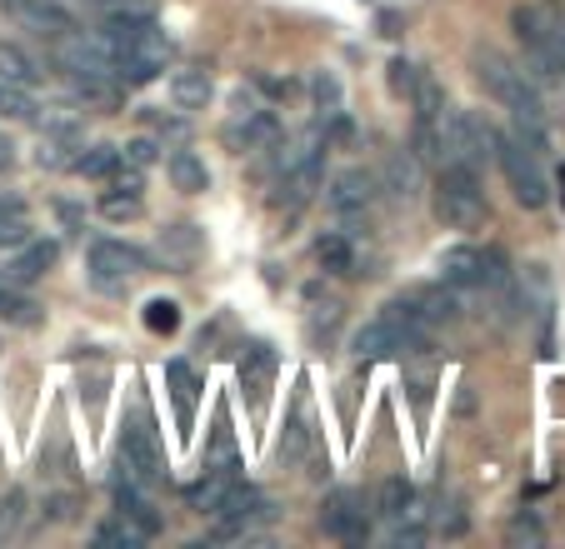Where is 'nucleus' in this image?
I'll return each instance as SVG.
<instances>
[{
  "label": "nucleus",
  "mask_w": 565,
  "mask_h": 549,
  "mask_svg": "<svg viewBox=\"0 0 565 549\" xmlns=\"http://www.w3.org/2000/svg\"><path fill=\"white\" fill-rule=\"evenodd\" d=\"M470 75L480 80V90L491 100H501L515 120V136L531 150L551 146V126H545V100L535 90V80L515 61H505L495 45H470Z\"/></svg>",
  "instance_id": "1"
},
{
  "label": "nucleus",
  "mask_w": 565,
  "mask_h": 549,
  "mask_svg": "<svg viewBox=\"0 0 565 549\" xmlns=\"http://www.w3.org/2000/svg\"><path fill=\"white\" fill-rule=\"evenodd\" d=\"M430 335L436 330L420 320V310L411 300H395L385 305L375 320H365L355 330V355L361 359H385V355H426L430 349Z\"/></svg>",
  "instance_id": "2"
},
{
  "label": "nucleus",
  "mask_w": 565,
  "mask_h": 549,
  "mask_svg": "<svg viewBox=\"0 0 565 549\" xmlns=\"http://www.w3.org/2000/svg\"><path fill=\"white\" fill-rule=\"evenodd\" d=\"M440 165H456V170H480L495 165V126L476 110H446L440 116Z\"/></svg>",
  "instance_id": "3"
},
{
  "label": "nucleus",
  "mask_w": 565,
  "mask_h": 549,
  "mask_svg": "<svg viewBox=\"0 0 565 549\" xmlns=\"http://www.w3.org/2000/svg\"><path fill=\"white\" fill-rule=\"evenodd\" d=\"M430 211L446 230H480L491 220V205H486V191H480V175L456 165H440L436 185H430Z\"/></svg>",
  "instance_id": "4"
},
{
  "label": "nucleus",
  "mask_w": 565,
  "mask_h": 549,
  "mask_svg": "<svg viewBox=\"0 0 565 549\" xmlns=\"http://www.w3.org/2000/svg\"><path fill=\"white\" fill-rule=\"evenodd\" d=\"M495 165H501L505 185H511L515 205L525 211H541L551 201V180H545V165H541V150H531L515 130H495Z\"/></svg>",
  "instance_id": "5"
},
{
  "label": "nucleus",
  "mask_w": 565,
  "mask_h": 549,
  "mask_svg": "<svg viewBox=\"0 0 565 549\" xmlns=\"http://www.w3.org/2000/svg\"><path fill=\"white\" fill-rule=\"evenodd\" d=\"M440 280L450 290H505L511 286V265L495 245H450L440 255Z\"/></svg>",
  "instance_id": "6"
},
{
  "label": "nucleus",
  "mask_w": 565,
  "mask_h": 549,
  "mask_svg": "<svg viewBox=\"0 0 565 549\" xmlns=\"http://www.w3.org/2000/svg\"><path fill=\"white\" fill-rule=\"evenodd\" d=\"M211 515H215V539H246V535H256L260 525L276 519V505H270L256 485H231Z\"/></svg>",
  "instance_id": "7"
},
{
  "label": "nucleus",
  "mask_w": 565,
  "mask_h": 549,
  "mask_svg": "<svg viewBox=\"0 0 565 549\" xmlns=\"http://www.w3.org/2000/svg\"><path fill=\"white\" fill-rule=\"evenodd\" d=\"M0 15L15 31H31L41 41H65L71 31H81V21H75V11L65 0H0Z\"/></svg>",
  "instance_id": "8"
},
{
  "label": "nucleus",
  "mask_w": 565,
  "mask_h": 549,
  "mask_svg": "<svg viewBox=\"0 0 565 549\" xmlns=\"http://www.w3.org/2000/svg\"><path fill=\"white\" fill-rule=\"evenodd\" d=\"M511 31L521 41L525 61H531V75L551 80L555 75V61H551V0H525L511 11Z\"/></svg>",
  "instance_id": "9"
},
{
  "label": "nucleus",
  "mask_w": 565,
  "mask_h": 549,
  "mask_svg": "<svg viewBox=\"0 0 565 549\" xmlns=\"http://www.w3.org/2000/svg\"><path fill=\"white\" fill-rule=\"evenodd\" d=\"M320 529L341 545H365L371 539V515H365V499L355 489H335L326 505H320Z\"/></svg>",
  "instance_id": "10"
},
{
  "label": "nucleus",
  "mask_w": 565,
  "mask_h": 549,
  "mask_svg": "<svg viewBox=\"0 0 565 549\" xmlns=\"http://www.w3.org/2000/svg\"><path fill=\"white\" fill-rule=\"evenodd\" d=\"M140 270H146V255H140L136 245H126V240L90 245V274H96V286L116 290V286H126V280H136Z\"/></svg>",
  "instance_id": "11"
},
{
  "label": "nucleus",
  "mask_w": 565,
  "mask_h": 549,
  "mask_svg": "<svg viewBox=\"0 0 565 549\" xmlns=\"http://www.w3.org/2000/svg\"><path fill=\"white\" fill-rule=\"evenodd\" d=\"M120 460L136 480H166V450H160L156 430L146 420H130L126 434H120Z\"/></svg>",
  "instance_id": "12"
},
{
  "label": "nucleus",
  "mask_w": 565,
  "mask_h": 549,
  "mask_svg": "<svg viewBox=\"0 0 565 549\" xmlns=\"http://www.w3.org/2000/svg\"><path fill=\"white\" fill-rule=\"evenodd\" d=\"M375 201V175L371 170H341V175L331 180V191H326V205H331L341 220H351V215H365Z\"/></svg>",
  "instance_id": "13"
},
{
  "label": "nucleus",
  "mask_w": 565,
  "mask_h": 549,
  "mask_svg": "<svg viewBox=\"0 0 565 549\" xmlns=\"http://www.w3.org/2000/svg\"><path fill=\"white\" fill-rule=\"evenodd\" d=\"M55 260H61V245L55 240H25L6 260V280L11 286H35V280H45L55 270Z\"/></svg>",
  "instance_id": "14"
},
{
  "label": "nucleus",
  "mask_w": 565,
  "mask_h": 549,
  "mask_svg": "<svg viewBox=\"0 0 565 549\" xmlns=\"http://www.w3.org/2000/svg\"><path fill=\"white\" fill-rule=\"evenodd\" d=\"M276 136H280V120L260 106L241 110V116L225 126V146L231 150H266V146H276Z\"/></svg>",
  "instance_id": "15"
},
{
  "label": "nucleus",
  "mask_w": 565,
  "mask_h": 549,
  "mask_svg": "<svg viewBox=\"0 0 565 549\" xmlns=\"http://www.w3.org/2000/svg\"><path fill=\"white\" fill-rule=\"evenodd\" d=\"M116 515L126 519V525L136 529L140 539H156V535H160V525H166V519L156 515V505H150V499L140 495L136 480H120V485H116Z\"/></svg>",
  "instance_id": "16"
},
{
  "label": "nucleus",
  "mask_w": 565,
  "mask_h": 549,
  "mask_svg": "<svg viewBox=\"0 0 565 549\" xmlns=\"http://www.w3.org/2000/svg\"><path fill=\"white\" fill-rule=\"evenodd\" d=\"M215 96V80L205 65H181V71L171 75V106L175 110H205Z\"/></svg>",
  "instance_id": "17"
},
{
  "label": "nucleus",
  "mask_w": 565,
  "mask_h": 549,
  "mask_svg": "<svg viewBox=\"0 0 565 549\" xmlns=\"http://www.w3.org/2000/svg\"><path fill=\"white\" fill-rule=\"evenodd\" d=\"M201 250H205V240H201V230L195 225H171V230H160V255H166V265L171 270H191L195 260H201Z\"/></svg>",
  "instance_id": "18"
},
{
  "label": "nucleus",
  "mask_w": 565,
  "mask_h": 549,
  "mask_svg": "<svg viewBox=\"0 0 565 549\" xmlns=\"http://www.w3.org/2000/svg\"><path fill=\"white\" fill-rule=\"evenodd\" d=\"M420 160H416V150H395L391 160H385V185H391V195L395 201H416L420 195Z\"/></svg>",
  "instance_id": "19"
},
{
  "label": "nucleus",
  "mask_w": 565,
  "mask_h": 549,
  "mask_svg": "<svg viewBox=\"0 0 565 549\" xmlns=\"http://www.w3.org/2000/svg\"><path fill=\"white\" fill-rule=\"evenodd\" d=\"M375 515L381 519H411L416 515V485H411L406 475H391V480H381V495H375Z\"/></svg>",
  "instance_id": "20"
},
{
  "label": "nucleus",
  "mask_w": 565,
  "mask_h": 549,
  "mask_svg": "<svg viewBox=\"0 0 565 549\" xmlns=\"http://www.w3.org/2000/svg\"><path fill=\"white\" fill-rule=\"evenodd\" d=\"M41 61H35L31 51H21V45L15 41H0V80L6 85H25V90H31V85H41Z\"/></svg>",
  "instance_id": "21"
},
{
  "label": "nucleus",
  "mask_w": 565,
  "mask_h": 549,
  "mask_svg": "<svg viewBox=\"0 0 565 549\" xmlns=\"http://www.w3.org/2000/svg\"><path fill=\"white\" fill-rule=\"evenodd\" d=\"M166 170H171V185L185 195H201L205 185H211V170H205V160L195 155V150H171Z\"/></svg>",
  "instance_id": "22"
},
{
  "label": "nucleus",
  "mask_w": 565,
  "mask_h": 549,
  "mask_svg": "<svg viewBox=\"0 0 565 549\" xmlns=\"http://www.w3.org/2000/svg\"><path fill=\"white\" fill-rule=\"evenodd\" d=\"M411 305L420 310V320H426L430 330H436V325H456V320H460V300H456V290H450L446 280H440V290H420Z\"/></svg>",
  "instance_id": "23"
},
{
  "label": "nucleus",
  "mask_w": 565,
  "mask_h": 549,
  "mask_svg": "<svg viewBox=\"0 0 565 549\" xmlns=\"http://www.w3.org/2000/svg\"><path fill=\"white\" fill-rule=\"evenodd\" d=\"M316 260L326 265L331 274H355V245L345 230H331V235H320L316 240Z\"/></svg>",
  "instance_id": "24"
},
{
  "label": "nucleus",
  "mask_w": 565,
  "mask_h": 549,
  "mask_svg": "<svg viewBox=\"0 0 565 549\" xmlns=\"http://www.w3.org/2000/svg\"><path fill=\"white\" fill-rule=\"evenodd\" d=\"M411 106H416V120H440L446 116V85L436 80V75H420L416 90H411Z\"/></svg>",
  "instance_id": "25"
},
{
  "label": "nucleus",
  "mask_w": 565,
  "mask_h": 549,
  "mask_svg": "<svg viewBox=\"0 0 565 549\" xmlns=\"http://www.w3.org/2000/svg\"><path fill=\"white\" fill-rule=\"evenodd\" d=\"M120 165V150L116 146H90V150H81V155L71 160V170L75 175H90V180H110V170Z\"/></svg>",
  "instance_id": "26"
},
{
  "label": "nucleus",
  "mask_w": 565,
  "mask_h": 549,
  "mask_svg": "<svg viewBox=\"0 0 565 549\" xmlns=\"http://www.w3.org/2000/svg\"><path fill=\"white\" fill-rule=\"evenodd\" d=\"M231 485H235V480L225 475V470H215V475L195 480V485L185 489V499H191V505L201 509V515H211V509H215V505H221V499H225V489H231Z\"/></svg>",
  "instance_id": "27"
},
{
  "label": "nucleus",
  "mask_w": 565,
  "mask_h": 549,
  "mask_svg": "<svg viewBox=\"0 0 565 549\" xmlns=\"http://www.w3.org/2000/svg\"><path fill=\"white\" fill-rule=\"evenodd\" d=\"M0 320H6V325H41V305H35V300H25L21 290H6L0 286Z\"/></svg>",
  "instance_id": "28"
},
{
  "label": "nucleus",
  "mask_w": 565,
  "mask_h": 549,
  "mask_svg": "<svg viewBox=\"0 0 565 549\" xmlns=\"http://www.w3.org/2000/svg\"><path fill=\"white\" fill-rule=\"evenodd\" d=\"M31 240V220L15 205H0V250H15V245Z\"/></svg>",
  "instance_id": "29"
},
{
  "label": "nucleus",
  "mask_w": 565,
  "mask_h": 549,
  "mask_svg": "<svg viewBox=\"0 0 565 549\" xmlns=\"http://www.w3.org/2000/svg\"><path fill=\"white\" fill-rule=\"evenodd\" d=\"M140 211H146V201L130 191H116V185H110V191L100 195V215H106V220H136Z\"/></svg>",
  "instance_id": "30"
},
{
  "label": "nucleus",
  "mask_w": 565,
  "mask_h": 549,
  "mask_svg": "<svg viewBox=\"0 0 565 549\" xmlns=\"http://www.w3.org/2000/svg\"><path fill=\"white\" fill-rule=\"evenodd\" d=\"M146 325L156 335H175L181 330V305L175 300H146Z\"/></svg>",
  "instance_id": "31"
},
{
  "label": "nucleus",
  "mask_w": 565,
  "mask_h": 549,
  "mask_svg": "<svg viewBox=\"0 0 565 549\" xmlns=\"http://www.w3.org/2000/svg\"><path fill=\"white\" fill-rule=\"evenodd\" d=\"M0 116H11V120H31L35 116V100L25 85H6L0 80Z\"/></svg>",
  "instance_id": "32"
},
{
  "label": "nucleus",
  "mask_w": 565,
  "mask_h": 549,
  "mask_svg": "<svg viewBox=\"0 0 565 549\" xmlns=\"http://www.w3.org/2000/svg\"><path fill=\"white\" fill-rule=\"evenodd\" d=\"M436 529L446 539H460L470 529V515H466V499L460 495H450V505H440V515H436Z\"/></svg>",
  "instance_id": "33"
},
{
  "label": "nucleus",
  "mask_w": 565,
  "mask_h": 549,
  "mask_svg": "<svg viewBox=\"0 0 565 549\" xmlns=\"http://www.w3.org/2000/svg\"><path fill=\"white\" fill-rule=\"evenodd\" d=\"M310 96H316V106L326 110V116H335V110H341V80H335L331 71H316V80H310Z\"/></svg>",
  "instance_id": "34"
},
{
  "label": "nucleus",
  "mask_w": 565,
  "mask_h": 549,
  "mask_svg": "<svg viewBox=\"0 0 565 549\" xmlns=\"http://www.w3.org/2000/svg\"><path fill=\"white\" fill-rule=\"evenodd\" d=\"M96 545L100 549H136V545H146V539H140L126 519H116V525H100L96 529Z\"/></svg>",
  "instance_id": "35"
},
{
  "label": "nucleus",
  "mask_w": 565,
  "mask_h": 549,
  "mask_svg": "<svg viewBox=\"0 0 565 549\" xmlns=\"http://www.w3.org/2000/svg\"><path fill=\"white\" fill-rule=\"evenodd\" d=\"M385 71H391V90H395V96H411V90H416L420 71H416V65L406 61V55H395V61L385 65Z\"/></svg>",
  "instance_id": "36"
},
{
  "label": "nucleus",
  "mask_w": 565,
  "mask_h": 549,
  "mask_svg": "<svg viewBox=\"0 0 565 549\" xmlns=\"http://www.w3.org/2000/svg\"><path fill=\"white\" fill-rule=\"evenodd\" d=\"M551 61H555V75H565V11L551 6Z\"/></svg>",
  "instance_id": "37"
},
{
  "label": "nucleus",
  "mask_w": 565,
  "mask_h": 549,
  "mask_svg": "<svg viewBox=\"0 0 565 549\" xmlns=\"http://www.w3.org/2000/svg\"><path fill=\"white\" fill-rule=\"evenodd\" d=\"M505 539H511V545H541L545 529L535 525L531 515H515V519H511V529H505Z\"/></svg>",
  "instance_id": "38"
},
{
  "label": "nucleus",
  "mask_w": 565,
  "mask_h": 549,
  "mask_svg": "<svg viewBox=\"0 0 565 549\" xmlns=\"http://www.w3.org/2000/svg\"><path fill=\"white\" fill-rule=\"evenodd\" d=\"M75 509H81V495H45V519H55V525L75 519Z\"/></svg>",
  "instance_id": "39"
},
{
  "label": "nucleus",
  "mask_w": 565,
  "mask_h": 549,
  "mask_svg": "<svg viewBox=\"0 0 565 549\" xmlns=\"http://www.w3.org/2000/svg\"><path fill=\"white\" fill-rule=\"evenodd\" d=\"M120 160H130V165L146 170V165H156V160H160V146H156V140H130V146L120 150Z\"/></svg>",
  "instance_id": "40"
},
{
  "label": "nucleus",
  "mask_w": 565,
  "mask_h": 549,
  "mask_svg": "<svg viewBox=\"0 0 565 549\" xmlns=\"http://www.w3.org/2000/svg\"><path fill=\"white\" fill-rule=\"evenodd\" d=\"M306 440H310V430H306V420H290V430H286V440H280V460H300V450H306Z\"/></svg>",
  "instance_id": "41"
},
{
  "label": "nucleus",
  "mask_w": 565,
  "mask_h": 549,
  "mask_svg": "<svg viewBox=\"0 0 565 549\" xmlns=\"http://www.w3.org/2000/svg\"><path fill=\"white\" fill-rule=\"evenodd\" d=\"M6 170H15V140L0 130V175H6Z\"/></svg>",
  "instance_id": "42"
},
{
  "label": "nucleus",
  "mask_w": 565,
  "mask_h": 549,
  "mask_svg": "<svg viewBox=\"0 0 565 549\" xmlns=\"http://www.w3.org/2000/svg\"><path fill=\"white\" fill-rule=\"evenodd\" d=\"M561 201H565V165H561Z\"/></svg>",
  "instance_id": "43"
}]
</instances>
